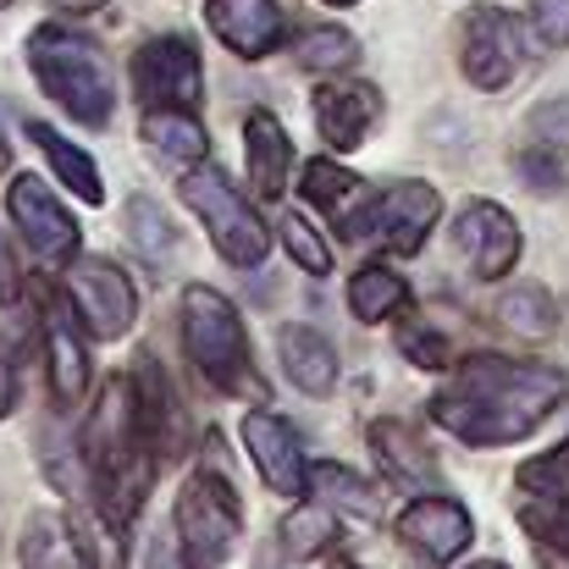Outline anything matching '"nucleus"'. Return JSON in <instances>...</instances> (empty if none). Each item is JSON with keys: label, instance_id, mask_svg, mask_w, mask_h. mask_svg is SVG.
I'll return each mask as SVG.
<instances>
[{"label": "nucleus", "instance_id": "nucleus-26", "mask_svg": "<svg viewBox=\"0 0 569 569\" xmlns=\"http://www.w3.org/2000/svg\"><path fill=\"white\" fill-rule=\"evenodd\" d=\"M403 305H409V288H403V277H398L392 266H360V271H355V282H349V316H355L360 327L392 321Z\"/></svg>", "mask_w": 569, "mask_h": 569}, {"label": "nucleus", "instance_id": "nucleus-28", "mask_svg": "<svg viewBox=\"0 0 569 569\" xmlns=\"http://www.w3.org/2000/svg\"><path fill=\"white\" fill-rule=\"evenodd\" d=\"M293 61H299L305 72H316V78H338V72H349V67L360 61V39H355L349 28H338V22H316V28L299 33Z\"/></svg>", "mask_w": 569, "mask_h": 569}, {"label": "nucleus", "instance_id": "nucleus-13", "mask_svg": "<svg viewBox=\"0 0 569 569\" xmlns=\"http://www.w3.org/2000/svg\"><path fill=\"white\" fill-rule=\"evenodd\" d=\"M39 332H44V371H50V392L61 409H72L83 392H89V377H94V355H89V332L67 299V288H39Z\"/></svg>", "mask_w": 569, "mask_h": 569}, {"label": "nucleus", "instance_id": "nucleus-6", "mask_svg": "<svg viewBox=\"0 0 569 569\" xmlns=\"http://www.w3.org/2000/svg\"><path fill=\"white\" fill-rule=\"evenodd\" d=\"M243 537V503L221 470H193L172 503V542L189 569H221Z\"/></svg>", "mask_w": 569, "mask_h": 569}, {"label": "nucleus", "instance_id": "nucleus-14", "mask_svg": "<svg viewBox=\"0 0 569 569\" xmlns=\"http://www.w3.org/2000/svg\"><path fill=\"white\" fill-rule=\"evenodd\" d=\"M515 178L531 193H559L569 183V94H548L526 111L515 144Z\"/></svg>", "mask_w": 569, "mask_h": 569}, {"label": "nucleus", "instance_id": "nucleus-12", "mask_svg": "<svg viewBox=\"0 0 569 569\" xmlns=\"http://www.w3.org/2000/svg\"><path fill=\"white\" fill-rule=\"evenodd\" d=\"M448 238H453V249L465 254L470 277H481V282H503V277L520 266V249H526L520 221H515L498 199H465V204L453 210Z\"/></svg>", "mask_w": 569, "mask_h": 569}, {"label": "nucleus", "instance_id": "nucleus-32", "mask_svg": "<svg viewBox=\"0 0 569 569\" xmlns=\"http://www.w3.org/2000/svg\"><path fill=\"white\" fill-rule=\"evenodd\" d=\"M520 487L531 498H542V503H569V437L559 448H548V453L520 465Z\"/></svg>", "mask_w": 569, "mask_h": 569}, {"label": "nucleus", "instance_id": "nucleus-21", "mask_svg": "<svg viewBox=\"0 0 569 569\" xmlns=\"http://www.w3.org/2000/svg\"><path fill=\"white\" fill-rule=\"evenodd\" d=\"M277 360H282V377L293 381L305 398H327L338 387V349L305 321L277 327Z\"/></svg>", "mask_w": 569, "mask_h": 569}, {"label": "nucleus", "instance_id": "nucleus-3", "mask_svg": "<svg viewBox=\"0 0 569 569\" xmlns=\"http://www.w3.org/2000/svg\"><path fill=\"white\" fill-rule=\"evenodd\" d=\"M28 67L39 78V89L83 128H106L117 111V83H111V61L106 50L61 22H39L28 33Z\"/></svg>", "mask_w": 569, "mask_h": 569}, {"label": "nucleus", "instance_id": "nucleus-20", "mask_svg": "<svg viewBox=\"0 0 569 569\" xmlns=\"http://www.w3.org/2000/svg\"><path fill=\"white\" fill-rule=\"evenodd\" d=\"M17 565L22 569H94V553H89L83 531L61 509H39V515H28V526L17 537Z\"/></svg>", "mask_w": 569, "mask_h": 569}, {"label": "nucleus", "instance_id": "nucleus-30", "mask_svg": "<svg viewBox=\"0 0 569 569\" xmlns=\"http://www.w3.org/2000/svg\"><path fill=\"white\" fill-rule=\"evenodd\" d=\"M122 227H128V238L139 243V254H144L150 266H167V260L178 254V221H172L150 193H133V199H128Z\"/></svg>", "mask_w": 569, "mask_h": 569}, {"label": "nucleus", "instance_id": "nucleus-19", "mask_svg": "<svg viewBox=\"0 0 569 569\" xmlns=\"http://www.w3.org/2000/svg\"><path fill=\"white\" fill-rule=\"evenodd\" d=\"M371 459L392 487H403L415 498L437 492V453L426 448V437L409 420H392V415L371 420Z\"/></svg>", "mask_w": 569, "mask_h": 569}, {"label": "nucleus", "instance_id": "nucleus-9", "mask_svg": "<svg viewBox=\"0 0 569 569\" xmlns=\"http://www.w3.org/2000/svg\"><path fill=\"white\" fill-rule=\"evenodd\" d=\"M133 100L144 111H199L204 61L189 33H156L133 50Z\"/></svg>", "mask_w": 569, "mask_h": 569}, {"label": "nucleus", "instance_id": "nucleus-25", "mask_svg": "<svg viewBox=\"0 0 569 569\" xmlns=\"http://www.w3.org/2000/svg\"><path fill=\"white\" fill-rule=\"evenodd\" d=\"M498 327L526 343H548L559 332V299L542 282H515L498 293Z\"/></svg>", "mask_w": 569, "mask_h": 569}, {"label": "nucleus", "instance_id": "nucleus-37", "mask_svg": "<svg viewBox=\"0 0 569 569\" xmlns=\"http://www.w3.org/2000/svg\"><path fill=\"white\" fill-rule=\"evenodd\" d=\"M144 569H183L178 559H172V537H156V542H150V559H144Z\"/></svg>", "mask_w": 569, "mask_h": 569}, {"label": "nucleus", "instance_id": "nucleus-35", "mask_svg": "<svg viewBox=\"0 0 569 569\" xmlns=\"http://www.w3.org/2000/svg\"><path fill=\"white\" fill-rule=\"evenodd\" d=\"M398 355H403L409 366H420V371H448V360H453L448 338L431 332V327H420V321H403V327H398Z\"/></svg>", "mask_w": 569, "mask_h": 569}, {"label": "nucleus", "instance_id": "nucleus-40", "mask_svg": "<svg viewBox=\"0 0 569 569\" xmlns=\"http://www.w3.org/2000/svg\"><path fill=\"white\" fill-rule=\"evenodd\" d=\"M6 156H11V144H6V106H0V167H6Z\"/></svg>", "mask_w": 569, "mask_h": 569}, {"label": "nucleus", "instance_id": "nucleus-10", "mask_svg": "<svg viewBox=\"0 0 569 569\" xmlns=\"http://www.w3.org/2000/svg\"><path fill=\"white\" fill-rule=\"evenodd\" d=\"M6 216H11L17 238H22L44 266H72V260H78L83 232H78L72 210L50 193L44 178H33V172L11 178V183H6Z\"/></svg>", "mask_w": 569, "mask_h": 569}, {"label": "nucleus", "instance_id": "nucleus-27", "mask_svg": "<svg viewBox=\"0 0 569 569\" xmlns=\"http://www.w3.org/2000/svg\"><path fill=\"white\" fill-rule=\"evenodd\" d=\"M28 139L39 144V156L50 161V172H56V178H61L67 189L78 193L83 204H100V199H106V183H100L94 161H89V156H83L78 144H67V139H61V133H50L44 122H28Z\"/></svg>", "mask_w": 569, "mask_h": 569}, {"label": "nucleus", "instance_id": "nucleus-8", "mask_svg": "<svg viewBox=\"0 0 569 569\" xmlns=\"http://www.w3.org/2000/svg\"><path fill=\"white\" fill-rule=\"evenodd\" d=\"M437 216H442V193L420 178H403V183H387L371 193L360 216H343L338 232L349 243H371L381 254H420Z\"/></svg>", "mask_w": 569, "mask_h": 569}, {"label": "nucleus", "instance_id": "nucleus-17", "mask_svg": "<svg viewBox=\"0 0 569 569\" xmlns=\"http://www.w3.org/2000/svg\"><path fill=\"white\" fill-rule=\"evenodd\" d=\"M310 111H316V128L321 139L343 156V150H360L371 139V128L381 122V94L360 78H321L316 94H310Z\"/></svg>", "mask_w": 569, "mask_h": 569}, {"label": "nucleus", "instance_id": "nucleus-42", "mask_svg": "<svg viewBox=\"0 0 569 569\" xmlns=\"http://www.w3.org/2000/svg\"><path fill=\"white\" fill-rule=\"evenodd\" d=\"M470 569H509V565H498V559H487V565H470Z\"/></svg>", "mask_w": 569, "mask_h": 569}, {"label": "nucleus", "instance_id": "nucleus-24", "mask_svg": "<svg viewBox=\"0 0 569 569\" xmlns=\"http://www.w3.org/2000/svg\"><path fill=\"white\" fill-rule=\"evenodd\" d=\"M139 133H144V144H150L167 167H178V172L204 167V156H210V139H204V128H199L193 111H144Z\"/></svg>", "mask_w": 569, "mask_h": 569}, {"label": "nucleus", "instance_id": "nucleus-41", "mask_svg": "<svg viewBox=\"0 0 569 569\" xmlns=\"http://www.w3.org/2000/svg\"><path fill=\"white\" fill-rule=\"evenodd\" d=\"M321 6H338L343 11V6H360V0H321Z\"/></svg>", "mask_w": 569, "mask_h": 569}, {"label": "nucleus", "instance_id": "nucleus-5", "mask_svg": "<svg viewBox=\"0 0 569 569\" xmlns=\"http://www.w3.org/2000/svg\"><path fill=\"white\" fill-rule=\"evenodd\" d=\"M537 56V33L526 17L492 6V0H476L459 11V72L470 89L481 94H503Z\"/></svg>", "mask_w": 569, "mask_h": 569}, {"label": "nucleus", "instance_id": "nucleus-11", "mask_svg": "<svg viewBox=\"0 0 569 569\" xmlns=\"http://www.w3.org/2000/svg\"><path fill=\"white\" fill-rule=\"evenodd\" d=\"M67 299H72V310H78V321L94 343H117L139 321V293H133L128 271L111 266V260H72L67 266Z\"/></svg>", "mask_w": 569, "mask_h": 569}, {"label": "nucleus", "instance_id": "nucleus-38", "mask_svg": "<svg viewBox=\"0 0 569 569\" xmlns=\"http://www.w3.org/2000/svg\"><path fill=\"white\" fill-rule=\"evenodd\" d=\"M11 403H17V381H11V366L0 360V420L11 415Z\"/></svg>", "mask_w": 569, "mask_h": 569}, {"label": "nucleus", "instance_id": "nucleus-18", "mask_svg": "<svg viewBox=\"0 0 569 569\" xmlns=\"http://www.w3.org/2000/svg\"><path fill=\"white\" fill-rule=\"evenodd\" d=\"M204 22L238 61H266L288 39V17L277 0H204Z\"/></svg>", "mask_w": 569, "mask_h": 569}, {"label": "nucleus", "instance_id": "nucleus-34", "mask_svg": "<svg viewBox=\"0 0 569 569\" xmlns=\"http://www.w3.org/2000/svg\"><path fill=\"white\" fill-rule=\"evenodd\" d=\"M520 526H526V537L542 548V553H553V559H565L569 565V503H526V515H520Z\"/></svg>", "mask_w": 569, "mask_h": 569}, {"label": "nucleus", "instance_id": "nucleus-33", "mask_svg": "<svg viewBox=\"0 0 569 569\" xmlns=\"http://www.w3.org/2000/svg\"><path fill=\"white\" fill-rule=\"evenodd\" d=\"M277 238H282V249H288L305 271H316V277H327V271H332V249H327V238H321L299 210H288V216L277 221Z\"/></svg>", "mask_w": 569, "mask_h": 569}, {"label": "nucleus", "instance_id": "nucleus-15", "mask_svg": "<svg viewBox=\"0 0 569 569\" xmlns=\"http://www.w3.org/2000/svg\"><path fill=\"white\" fill-rule=\"evenodd\" d=\"M243 448H249L260 481H266L277 498H299V492H305L310 459H305V442H299L293 420H282L277 409H249V415H243Z\"/></svg>", "mask_w": 569, "mask_h": 569}, {"label": "nucleus", "instance_id": "nucleus-16", "mask_svg": "<svg viewBox=\"0 0 569 569\" xmlns=\"http://www.w3.org/2000/svg\"><path fill=\"white\" fill-rule=\"evenodd\" d=\"M470 537H476V520H470V509H465L459 498H448V492H420V498H409L403 515H398V542L415 548V553L431 559V565L459 559V553L470 548Z\"/></svg>", "mask_w": 569, "mask_h": 569}, {"label": "nucleus", "instance_id": "nucleus-43", "mask_svg": "<svg viewBox=\"0 0 569 569\" xmlns=\"http://www.w3.org/2000/svg\"><path fill=\"white\" fill-rule=\"evenodd\" d=\"M327 569H360V565H343V559H338V565H327Z\"/></svg>", "mask_w": 569, "mask_h": 569}, {"label": "nucleus", "instance_id": "nucleus-4", "mask_svg": "<svg viewBox=\"0 0 569 569\" xmlns=\"http://www.w3.org/2000/svg\"><path fill=\"white\" fill-rule=\"evenodd\" d=\"M178 338H183L189 366L210 381L216 392H249V387H254L243 321H238L232 299H221L210 282H189V288H183V305H178Z\"/></svg>", "mask_w": 569, "mask_h": 569}, {"label": "nucleus", "instance_id": "nucleus-22", "mask_svg": "<svg viewBox=\"0 0 569 569\" xmlns=\"http://www.w3.org/2000/svg\"><path fill=\"white\" fill-rule=\"evenodd\" d=\"M243 156H249V183L260 199H282L288 178H293V139L282 133V122L271 111H249L243 122Z\"/></svg>", "mask_w": 569, "mask_h": 569}, {"label": "nucleus", "instance_id": "nucleus-29", "mask_svg": "<svg viewBox=\"0 0 569 569\" xmlns=\"http://www.w3.org/2000/svg\"><path fill=\"white\" fill-rule=\"evenodd\" d=\"M338 542V515L327 509V503H299L282 526H277V553L282 559H316V553H327Z\"/></svg>", "mask_w": 569, "mask_h": 569}, {"label": "nucleus", "instance_id": "nucleus-31", "mask_svg": "<svg viewBox=\"0 0 569 569\" xmlns=\"http://www.w3.org/2000/svg\"><path fill=\"white\" fill-rule=\"evenodd\" d=\"M299 193H305V204H316V210H327L332 221H343V216H349V199L360 193V172L338 167L332 156H316V161L299 172Z\"/></svg>", "mask_w": 569, "mask_h": 569}, {"label": "nucleus", "instance_id": "nucleus-39", "mask_svg": "<svg viewBox=\"0 0 569 569\" xmlns=\"http://www.w3.org/2000/svg\"><path fill=\"white\" fill-rule=\"evenodd\" d=\"M56 11H72V17H83V11H100L106 0H50Z\"/></svg>", "mask_w": 569, "mask_h": 569}, {"label": "nucleus", "instance_id": "nucleus-1", "mask_svg": "<svg viewBox=\"0 0 569 569\" xmlns=\"http://www.w3.org/2000/svg\"><path fill=\"white\" fill-rule=\"evenodd\" d=\"M569 398V377L548 360L465 355L431 398V420L465 448H509Z\"/></svg>", "mask_w": 569, "mask_h": 569}, {"label": "nucleus", "instance_id": "nucleus-36", "mask_svg": "<svg viewBox=\"0 0 569 569\" xmlns=\"http://www.w3.org/2000/svg\"><path fill=\"white\" fill-rule=\"evenodd\" d=\"M526 22L542 50H569V0H526Z\"/></svg>", "mask_w": 569, "mask_h": 569}, {"label": "nucleus", "instance_id": "nucleus-2", "mask_svg": "<svg viewBox=\"0 0 569 569\" xmlns=\"http://www.w3.org/2000/svg\"><path fill=\"white\" fill-rule=\"evenodd\" d=\"M156 459H161V448L144 431L139 387L128 377H111L94 398L89 426H83V465L94 476V503L117 537H128L133 515L144 509L150 481H156Z\"/></svg>", "mask_w": 569, "mask_h": 569}, {"label": "nucleus", "instance_id": "nucleus-7", "mask_svg": "<svg viewBox=\"0 0 569 569\" xmlns=\"http://www.w3.org/2000/svg\"><path fill=\"white\" fill-rule=\"evenodd\" d=\"M183 204L199 216V227L210 232L216 254L238 271H254L271 254V227L260 221V210L227 183V172L216 167H193L183 172Z\"/></svg>", "mask_w": 569, "mask_h": 569}, {"label": "nucleus", "instance_id": "nucleus-23", "mask_svg": "<svg viewBox=\"0 0 569 569\" xmlns=\"http://www.w3.org/2000/svg\"><path fill=\"white\" fill-rule=\"evenodd\" d=\"M310 498L327 503L332 515L355 520V526H377L381 520V487H371L366 476L343 470V465H310Z\"/></svg>", "mask_w": 569, "mask_h": 569}]
</instances>
